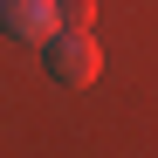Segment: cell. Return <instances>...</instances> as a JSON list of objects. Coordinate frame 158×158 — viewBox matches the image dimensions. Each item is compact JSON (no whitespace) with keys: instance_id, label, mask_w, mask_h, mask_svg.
Returning <instances> with one entry per match:
<instances>
[{"instance_id":"obj_1","label":"cell","mask_w":158,"mask_h":158,"mask_svg":"<svg viewBox=\"0 0 158 158\" xmlns=\"http://www.w3.org/2000/svg\"><path fill=\"white\" fill-rule=\"evenodd\" d=\"M41 48H48V76H55L62 89H89L103 76V48H96L89 28H55Z\"/></svg>"},{"instance_id":"obj_2","label":"cell","mask_w":158,"mask_h":158,"mask_svg":"<svg viewBox=\"0 0 158 158\" xmlns=\"http://www.w3.org/2000/svg\"><path fill=\"white\" fill-rule=\"evenodd\" d=\"M0 28L14 41H48L55 35V0H0Z\"/></svg>"},{"instance_id":"obj_3","label":"cell","mask_w":158,"mask_h":158,"mask_svg":"<svg viewBox=\"0 0 158 158\" xmlns=\"http://www.w3.org/2000/svg\"><path fill=\"white\" fill-rule=\"evenodd\" d=\"M96 21V0H55V28H89Z\"/></svg>"}]
</instances>
